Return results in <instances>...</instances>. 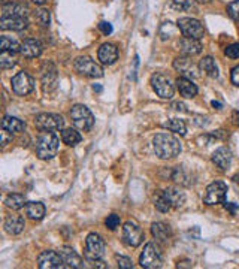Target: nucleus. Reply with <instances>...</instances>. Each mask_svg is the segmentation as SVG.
Segmentation results:
<instances>
[{"mask_svg":"<svg viewBox=\"0 0 239 269\" xmlns=\"http://www.w3.org/2000/svg\"><path fill=\"white\" fill-rule=\"evenodd\" d=\"M60 256L64 262V266L66 268H73V269H79L84 268V262L81 259V256L70 247H61L59 250Z\"/></svg>","mask_w":239,"mask_h":269,"instance_id":"obj_15","label":"nucleus"},{"mask_svg":"<svg viewBox=\"0 0 239 269\" xmlns=\"http://www.w3.org/2000/svg\"><path fill=\"white\" fill-rule=\"evenodd\" d=\"M35 126L41 132H56V130H63L64 120L59 114L42 112L35 117Z\"/></svg>","mask_w":239,"mask_h":269,"instance_id":"obj_5","label":"nucleus"},{"mask_svg":"<svg viewBox=\"0 0 239 269\" xmlns=\"http://www.w3.org/2000/svg\"><path fill=\"white\" fill-rule=\"evenodd\" d=\"M73 67L78 73L90 76V78H102L103 76V70L102 67L88 55H81L73 61Z\"/></svg>","mask_w":239,"mask_h":269,"instance_id":"obj_8","label":"nucleus"},{"mask_svg":"<svg viewBox=\"0 0 239 269\" xmlns=\"http://www.w3.org/2000/svg\"><path fill=\"white\" fill-rule=\"evenodd\" d=\"M81 135L75 130V129H63L61 130V141L69 145V147H75L76 144L81 142Z\"/></svg>","mask_w":239,"mask_h":269,"instance_id":"obj_32","label":"nucleus"},{"mask_svg":"<svg viewBox=\"0 0 239 269\" xmlns=\"http://www.w3.org/2000/svg\"><path fill=\"white\" fill-rule=\"evenodd\" d=\"M196 2H197V3H202V5H208L211 0H196Z\"/></svg>","mask_w":239,"mask_h":269,"instance_id":"obj_52","label":"nucleus"},{"mask_svg":"<svg viewBox=\"0 0 239 269\" xmlns=\"http://www.w3.org/2000/svg\"><path fill=\"white\" fill-rule=\"evenodd\" d=\"M70 120L73 127L81 132H88L94 126V117L85 105H73L70 109Z\"/></svg>","mask_w":239,"mask_h":269,"instance_id":"obj_3","label":"nucleus"},{"mask_svg":"<svg viewBox=\"0 0 239 269\" xmlns=\"http://www.w3.org/2000/svg\"><path fill=\"white\" fill-rule=\"evenodd\" d=\"M2 129L11 132V133H21L26 130V123L17 117H12V115H6L3 117L2 120Z\"/></svg>","mask_w":239,"mask_h":269,"instance_id":"obj_25","label":"nucleus"},{"mask_svg":"<svg viewBox=\"0 0 239 269\" xmlns=\"http://www.w3.org/2000/svg\"><path fill=\"white\" fill-rule=\"evenodd\" d=\"M9 141H12V133L3 129V130H2V145H3V147L8 145Z\"/></svg>","mask_w":239,"mask_h":269,"instance_id":"obj_45","label":"nucleus"},{"mask_svg":"<svg viewBox=\"0 0 239 269\" xmlns=\"http://www.w3.org/2000/svg\"><path fill=\"white\" fill-rule=\"evenodd\" d=\"M29 20L27 17H2L0 18V29L2 30H14L21 32L27 29Z\"/></svg>","mask_w":239,"mask_h":269,"instance_id":"obj_16","label":"nucleus"},{"mask_svg":"<svg viewBox=\"0 0 239 269\" xmlns=\"http://www.w3.org/2000/svg\"><path fill=\"white\" fill-rule=\"evenodd\" d=\"M29 15V9L26 5L21 3H5L2 8V17H27Z\"/></svg>","mask_w":239,"mask_h":269,"instance_id":"obj_24","label":"nucleus"},{"mask_svg":"<svg viewBox=\"0 0 239 269\" xmlns=\"http://www.w3.org/2000/svg\"><path fill=\"white\" fill-rule=\"evenodd\" d=\"M139 265L147 269L162 268L163 257H162V251L159 250V247L156 244L150 242L144 247V251L139 257Z\"/></svg>","mask_w":239,"mask_h":269,"instance_id":"obj_7","label":"nucleus"},{"mask_svg":"<svg viewBox=\"0 0 239 269\" xmlns=\"http://www.w3.org/2000/svg\"><path fill=\"white\" fill-rule=\"evenodd\" d=\"M87 263H90L91 268H108V265H106L102 259H99V260H87Z\"/></svg>","mask_w":239,"mask_h":269,"instance_id":"obj_44","label":"nucleus"},{"mask_svg":"<svg viewBox=\"0 0 239 269\" xmlns=\"http://www.w3.org/2000/svg\"><path fill=\"white\" fill-rule=\"evenodd\" d=\"M17 53H12V51H2L0 54V67L2 69H9L12 66L17 64Z\"/></svg>","mask_w":239,"mask_h":269,"instance_id":"obj_35","label":"nucleus"},{"mask_svg":"<svg viewBox=\"0 0 239 269\" xmlns=\"http://www.w3.org/2000/svg\"><path fill=\"white\" fill-rule=\"evenodd\" d=\"M211 105L215 108V109H218V111H220V109L223 108V105H221L220 102H215V101H212V104H211Z\"/></svg>","mask_w":239,"mask_h":269,"instance_id":"obj_49","label":"nucleus"},{"mask_svg":"<svg viewBox=\"0 0 239 269\" xmlns=\"http://www.w3.org/2000/svg\"><path fill=\"white\" fill-rule=\"evenodd\" d=\"M172 8L177 11H188L191 9V2L190 0H172Z\"/></svg>","mask_w":239,"mask_h":269,"instance_id":"obj_40","label":"nucleus"},{"mask_svg":"<svg viewBox=\"0 0 239 269\" xmlns=\"http://www.w3.org/2000/svg\"><path fill=\"white\" fill-rule=\"evenodd\" d=\"M151 87L156 92L157 96H160L162 99H172L174 98V84L171 81V78L165 73L156 72L151 75Z\"/></svg>","mask_w":239,"mask_h":269,"instance_id":"obj_6","label":"nucleus"},{"mask_svg":"<svg viewBox=\"0 0 239 269\" xmlns=\"http://www.w3.org/2000/svg\"><path fill=\"white\" fill-rule=\"evenodd\" d=\"M224 208H226L227 211H230L232 214H235V213H236V208H238V207H236V205H233V204H224Z\"/></svg>","mask_w":239,"mask_h":269,"instance_id":"obj_46","label":"nucleus"},{"mask_svg":"<svg viewBox=\"0 0 239 269\" xmlns=\"http://www.w3.org/2000/svg\"><path fill=\"white\" fill-rule=\"evenodd\" d=\"M227 195V186L223 181H214L211 183L203 195V204L206 205H218L224 204Z\"/></svg>","mask_w":239,"mask_h":269,"instance_id":"obj_9","label":"nucleus"},{"mask_svg":"<svg viewBox=\"0 0 239 269\" xmlns=\"http://www.w3.org/2000/svg\"><path fill=\"white\" fill-rule=\"evenodd\" d=\"M35 5H45L47 3V0H32Z\"/></svg>","mask_w":239,"mask_h":269,"instance_id":"obj_50","label":"nucleus"},{"mask_svg":"<svg viewBox=\"0 0 239 269\" xmlns=\"http://www.w3.org/2000/svg\"><path fill=\"white\" fill-rule=\"evenodd\" d=\"M177 88H178L179 95L185 99H191L197 95V85L190 79V78H185V76H179L177 79Z\"/></svg>","mask_w":239,"mask_h":269,"instance_id":"obj_22","label":"nucleus"},{"mask_svg":"<svg viewBox=\"0 0 239 269\" xmlns=\"http://www.w3.org/2000/svg\"><path fill=\"white\" fill-rule=\"evenodd\" d=\"M153 148L159 159L169 160L177 157L181 153V142L169 133H159L153 139Z\"/></svg>","mask_w":239,"mask_h":269,"instance_id":"obj_1","label":"nucleus"},{"mask_svg":"<svg viewBox=\"0 0 239 269\" xmlns=\"http://www.w3.org/2000/svg\"><path fill=\"white\" fill-rule=\"evenodd\" d=\"M174 107V109H177V111H181V112H187V109H185V105L184 104H179V102H177V104H174L172 105Z\"/></svg>","mask_w":239,"mask_h":269,"instance_id":"obj_48","label":"nucleus"},{"mask_svg":"<svg viewBox=\"0 0 239 269\" xmlns=\"http://www.w3.org/2000/svg\"><path fill=\"white\" fill-rule=\"evenodd\" d=\"M179 50L182 55H187V57H191V55H197V54L202 53V44L200 41L197 39H191V38H182L178 44Z\"/></svg>","mask_w":239,"mask_h":269,"instance_id":"obj_21","label":"nucleus"},{"mask_svg":"<svg viewBox=\"0 0 239 269\" xmlns=\"http://www.w3.org/2000/svg\"><path fill=\"white\" fill-rule=\"evenodd\" d=\"M56 81H57V70L56 67L51 64V69L48 70H44L42 73V85H44V90H53L56 87Z\"/></svg>","mask_w":239,"mask_h":269,"instance_id":"obj_31","label":"nucleus"},{"mask_svg":"<svg viewBox=\"0 0 239 269\" xmlns=\"http://www.w3.org/2000/svg\"><path fill=\"white\" fill-rule=\"evenodd\" d=\"M115 260H117V265L121 269H133V263H132V259L126 257V256H120L115 254Z\"/></svg>","mask_w":239,"mask_h":269,"instance_id":"obj_38","label":"nucleus"},{"mask_svg":"<svg viewBox=\"0 0 239 269\" xmlns=\"http://www.w3.org/2000/svg\"><path fill=\"white\" fill-rule=\"evenodd\" d=\"M232 123L239 126V111H233L232 112Z\"/></svg>","mask_w":239,"mask_h":269,"instance_id":"obj_47","label":"nucleus"},{"mask_svg":"<svg viewBox=\"0 0 239 269\" xmlns=\"http://www.w3.org/2000/svg\"><path fill=\"white\" fill-rule=\"evenodd\" d=\"M212 163L221 170H227L232 164V151L226 147H220L212 154Z\"/></svg>","mask_w":239,"mask_h":269,"instance_id":"obj_20","label":"nucleus"},{"mask_svg":"<svg viewBox=\"0 0 239 269\" xmlns=\"http://www.w3.org/2000/svg\"><path fill=\"white\" fill-rule=\"evenodd\" d=\"M60 148L59 136L54 132H44L35 145L36 156L41 160H51L57 156Z\"/></svg>","mask_w":239,"mask_h":269,"instance_id":"obj_2","label":"nucleus"},{"mask_svg":"<svg viewBox=\"0 0 239 269\" xmlns=\"http://www.w3.org/2000/svg\"><path fill=\"white\" fill-rule=\"evenodd\" d=\"M0 48L2 51H12V53H20V48L21 45L12 39V38H8V36H2V41H0Z\"/></svg>","mask_w":239,"mask_h":269,"instance_id":"obj_34","label":"nucleus"},{"mask_svg":"<svg viewBox=\"0 0 239 269\" xmlns=\"http://www.w3.org/2000/svg\"><path fill=\"white\" fill-rule=\"evenodd\" d=\"M230 81H232V84H233V85L239 87V66H235V67L232 69V73H230Z\"/></svg>","mask_w":239,"mask_h":269,"instance_id":"obj_43","label":"nucleus"},{"mask_svg":"<svg viewBox=\"0 0 239 269\" xmlns=\"http://www.w3.org/2000/svg\"><path fill=\"white\" fill-rule=\"evenodd\" d=\"M35 18H36V21H38L41 26H44V27H48V26H50L51 18H50V11H48V9H44V8L38 9V11L35 12Z\"/></svg>","mask_w":239,"mask_h":269,"instance_id":"obj_36","label":"nucleus"},{"mask_svg":"<svg viewBox=\"0 0 239 269\" xmlns=\"http://www.w3.org/2000/svg\"><path fill=\"white\" fill-rule=\"evenodd\" d=\"M171 207L172 208H181L184 204H185V195L184 192H181L179 189H175V187H168L166 190H163Z\"/></svg>","mask_w":239,"mask_h":269,"instance_id":"obj_26","label":"nucleus"},{"mask_svg":"<svg viewBox=\"0 0 239 269\" xmlns=\"http://www.w3.org/2000/svg\"><path fill=\"white\" fill-rule=\"evenodd\" d=\"M44 51V47L36 39H24L20 48V54L26 58H36Z\"/></svg>","mask_w":239,"mask_h":269,"instance_id":"obj_19","label":"nucleus"},{"mask_svg":"<svg viewBox=\"0 0 239 269\" xmlns=\"http://www.w3.org/2000/svg\"><path fill=\"white\" fill-rule=\"evenodd\" d=\"M99 30H100L105 36H108V35L112 33V26H111L109 23H106V21H102V23L99 24Z\"/></svg>","mask_w":239,"mask_h":269,"instance_id":"obj_42","label":"nucleus"},{"mask_svg":"<svg viewBox=\"0 0 239 269\" xmlns=\"http://www.w3.org/2000/svg\"><path fill=\"white\" fill-rule=\"evenodd\" d=\"M174 69L181 73V76H185V78H200V66H197L190 57L187 55H181V57H177L174 60Z\"/></svg>","mask_w":239,"mask_h":269,"instance_id":"obj_12","label":"nucleus"},{"mask_svg":"<svg viewBox=\"0 0 239 269\" xmlns=\"http://www.w3.org/2000/svg\"><path fill=\"white\" fill-rule=\"evenodd\" d=\"M106 251V244L99 233H90L85 239L84 254L87 260H99L103 259Z\"/></svg>","mask_w":239,"mask_h":269,"instance_id":"obj_4","label":"nucleus"},{"mask_svg":"<svg viewBox=\"0 0 239 269\" xmlns=\"http://www.w3.org/2000/svg\"><path fill=\"white\" fill-rule=\"evenodd\" d=\"M5 205H6L9 210H12V211H20L21 208H24V207L27 205V202H26V198H24L23 195L12 193V195H9V196L6 198Z\"/></svg>","mask_w":239,"mask_h":269,"instance_id":"obj_29","label":"nucleus"},{"mask_svg":"<svg viewBox=\"0 0 239 269\" xmlns=\"http://www.w3.org/2000/svg\"><path fill=\"white\" fill-rule=\"evenodd\" d=\"M233 183H235V184H236V186L239 187V173H238V175H235V176H233Z\"/></svg>","mask_w":239,"mask_h":269,"instance_id":"obj_51","label":"nucleus"},{"mask_svg":"<svg viewBox=\"0 0 239 269\" xmlns=\"http://www.w3.org/2000/svg\"><path fill=\"white\" fill-rule=\"evenodd\" d=\"M97 58L102 64L111 66L118 60V48L114 44H103L97 51Z\"/></svg>","mask_w":239,"mask_h":269,"instance_id":"obj_17","label":"nucleus"},{"mask_svg":"<svg viewBox=\"0 0 239 269\" xmlns=\"http://www.w3.org/2000/svg\"><path fill=\"white\" fill-rule=\"evenodd\" d=\"M163 127L168 129V130H171V132H174V133H177V135H181V136H185V133H187L185 123L182 120H178V118H172V120L166 121L163 124Z\"/></svg>","mask_w":239,"mask_h":269,"instance_id":"obj_33","label":"nucleus"},{"mask_svg":"<svg viewBox=\"0 0 239 269\" xmlns=\"http://www.w3.org/2000/svg\"><path fill=\"white\" fill-rule=\"evenodd\" d=\"M105 224L109 230H115L120 226V217L117 214L108 215V218L105 220Z\"/></svg>","mask_w":239,"mask_h":269,"instance_id":"obj_39","label":"nucleus"},{"mask_svg":"<svg viewBox=\"0 0 239 269\" xmlns=\"http://www.w3.org/2000/svg\"><path fill=\"white\" fill-rule=\"evenodd\" d=\"M227 14L232 20L239 21V0H233L227 5Z\"/></svg>","mask_w":239,"mask_h":269,"instance_id":"obj_37","label":"nucleus"},{"mask_svg":"<svg viewBox=\"0 0 239 269\" xmlns=\"http://www.w3.org/2000/svg\"><path fill=\"white\" fill-rule=\"evenodd\" d=\"M5 230L9 233V235H20L24 227H26V221H24V217L20 214H11L6 217L5 220V224H3Z\"/></svg>","mask_w":239,"mask_h":269,"instance_id":"obj_18","label":"nucleus"},{"mask_svg":"<svg viewBox=\"0 0 239 269\" xmlns=\"http://www.w3.org/2000/svg\"><path fill=\"white\" fill-rule=\"evenodd\" d=\"M11 84H12L14 93L18 95V96H27V95H30L35 90V79H33V76L30 73L24 72V70L18 72L12 78Z\"/></svg>","mask_w":239,"mask_h":269,"instance_id":"obj_11","label":"nucleus"},{"mask_svg":"<svg viewBox=\"0 0 239 269\" xmlns=\"http://www.w3.org/2000/svg\"><path fill=\"white\" fill-rule=\"evenodd\" d=\"M224 55L229 58H239V44H232V45L226 47Z\"/></svg>","mask_w":239,"mask_h":269,"instance_id":"obj_41","label":"nucleus"},{"mask_svg":"<svg viewBox=\"0 0 239 269\" xmlns=\"http://www.w3.org/2000/svg\"><path fill=\"white\" fill-rule=\"evenodd\" d=\"M177 26H178V29L181 30L182 36H185V38H191V39L200 41L205 36V29H203V26H202V23L199 20H194V18H179Z\"/></svg>","mask_w":239,"mask_h":269,"instance_id":"obj_10","label":"nucleus"},{"mask_svg":"<svg viewBox=\"0 0 239 269\" xmlns=\"http://www.w3.org/2000/svg\"><path fill=\"white\" fill-rule=\"evenodd\" d=\"M199 66H200L202 72H205L208 76H211V78H217V76H218V67H217V64H215V60H214L211 55L203 57V58L200 60Z\"/></svg>","mask_w":239,"mask_h":269,"instance_id":"obj_28","label":"nucleus"},{"mask_svg":"<svg viewBox=\"0 0 239 269\" xmlns=\"http://www.w3.org/2000/svg\"><path fill=\"white\" fill-rule=\"evenodd\" d=\"M145 235L144 230L133 221H127L123 227V239L129 247H138L142 244Z\"/></svg>","mask_w":239,"mask_h":269,"instance_id":"obj_13","label":"nucleus"},{"mask_svg":"<svg viewBox=\"0 0 239 269\" xmlns=\"http://www.w3.org/2000/svg\"><path fill=\"white\" fill-rule=\"evenodd\" d=\"M38 266L41 269H60L66 268L59 251L45 250L38 256Z\"/></svg>","mask_w":239,"mask_h":269,"instance_id":"obj_14","label":"nucleus"},{"mask_svg":"<svg viewBox=\"0 0 239 269\" xmlns=\"http://www.w3.org/2000/svg\"><path fill=\"white\" fill-rule=\"evenodd\" d=\"M26 214L32 220H42L45 215V205L42 202H27L26 205Z\"/></svg>","mask_w":239,"mask_h":269,"instance_id":"obj_27","label":"nucleus"},{"mask_svg":"<svg viewBox=\"0 0 239 269\" xmlns=\"http://www.w3.org/2000/svg\"><path fill=\"white\" fill-rule=\"evenodd\" d=\"M151 235L159 241V242H168L172 236V230L169 224L163 221H157L151 224Z\"/></svg>","mask_w":239,"mask_h":269,"instance_id":"obj_23","label":"nucleus"},{"mask_svg":"<svg viewBox=\"0 0 239 269\" xmlns=\"http://www.w3.org/2000/svg\"><path fill=\"white\" fill-rule=\"evenodd\" d=\"M153 202H154L156 210H157V211H160V213H168V211L172 208L163 190H159V192H156V193H154Z\"/></svg>","mask_w":239,"mask_h":269,"instance_id":"obj_30","label":"nucleus"}]
</instances>
